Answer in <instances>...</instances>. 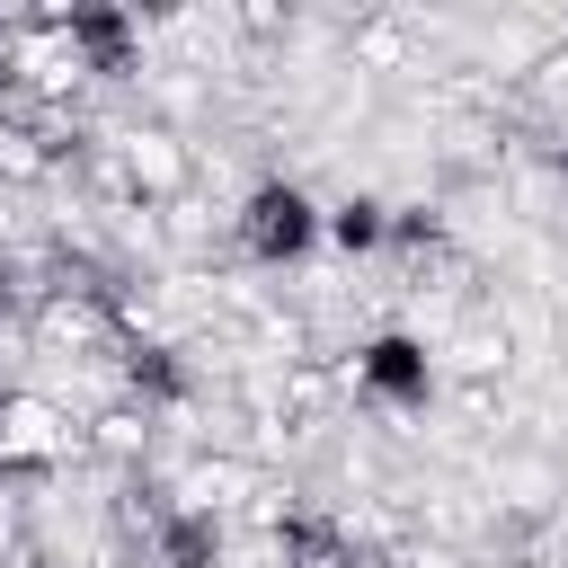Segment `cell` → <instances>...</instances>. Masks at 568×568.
Listing matches in <instances>:
<instances>
[{"label": "cell", "mask_w": 568, "mask_h": 568, "mask_svg": "<svg viewBox=\"0 0 568 568\" xmlns=\"http://www.w3.org/2000/svg\"><path fill=\"white\" fill-rule=\"evenodd\" d=\"M160 559H169V568H204V559H213V524H204V515L160 524Z\"/></svg>", "instance_id": "cell-3"}, {"label": "cell", "mask_w": 568, "mask_h": 568, "mask_svg": "<svg viewBox=\"0 0 568 568\" xmlns=\"http://www.w3.org/2000/svg\"><path fill=\"white\" fill-rule=\"evenodd\" d=\"M337 240H346V248L382 240V213H373V204H346V213H337Z\"/></svg>", "instance_id": "cell-4"}, {"label": "cell", "mask_w": 568, "mask_h": 568, "mask_svg": "<svg viewBox=\"0 0 568 568\" xmlns=\"http://www.w3.org/2000/svg\"><path fill=\"white\" fill-rule=\"evenodd\" d=\"M0 89H9V44H0Z\"/></svg>", "instance_id": "cell-5"}, {"label": "cell", "mask_w": 568, "mask_h": 568, "mask_svg": "<svg viewBox=\"0 0 568 568\" xmlns=\"http://www.w3.org/2000/svg\"><path fill=\"white\" fill-rule=\"evenodd\" d=\"M302 240H311V204H302L293 186H266V195L248 204V248H257V257H293Z\"/></svg>", "instance_id": "cell-1"}, {"label": "cell", "mask_w": 568, "mask_h": 568, "mask_svg": "<svg viewBox=\"0 0 568 568\" xmlns=\"http://www.w3.org/2000/svg\"><path fill=\"white\" fill-rule=\"evenodd\" d=\"M364 382L390 390V399H417V390H426V355H417L408 337H382V346L364 355Z\"/></svg>", "instance_id": "cell-2"}, {"label": "cell", "mask_w": 568, "mask_h": 568, "mask_svg": "<svg viewBox=\"0 0 568 568\" xmlns=\"http://www.w3.org/2000/svg\"><path fill=\"white\" fill-rule=\"evenodd\" d=\"M559 178H568V160H559Z\"/></svg>", "instance_id": "cell-6"}]
</instances>
